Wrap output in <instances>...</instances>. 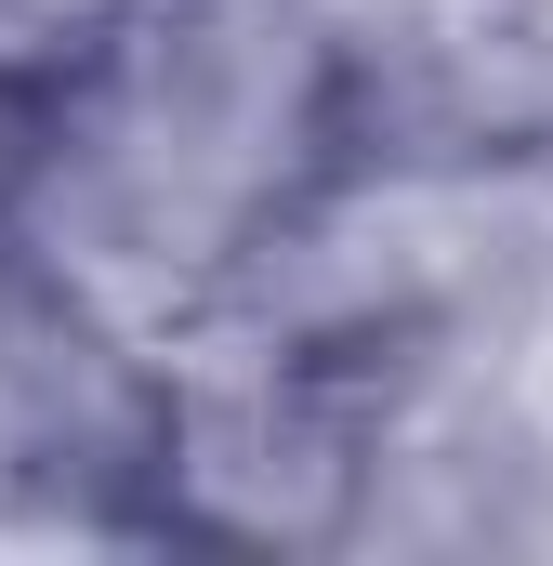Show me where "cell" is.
Here are the masks:
<instances>
[{
	"mask_svg": "<svg viewBox=\"0 0 553 566\" xmlns=\"http://www.w3.org/2000/svg\"><path fill=\"white\" fill-rule=\"evenodd\" d=\"M13 185H27V119L0 106V224H13Z\"/></svg>",
	"mask_w": 553,
	"mask_h": 566,
	"instance_id": "cell-1",
	"label": "cell"
}]
</instances>
